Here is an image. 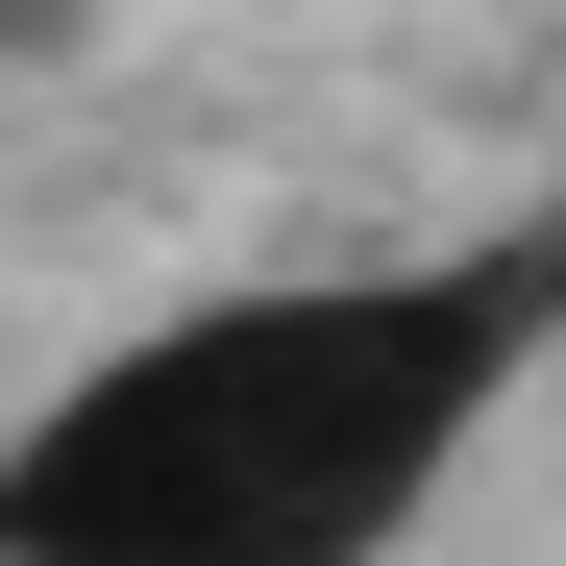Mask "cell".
<instances>
[{
  "label": "cell",
  "mask_w": 566,
  "mask_h": 566,
  "mask_svg": "<svg viewBox=\"0 0 566 566\" xmlns=\"http://www.w3.org/2000/svg\"><path fill=\"white\" fill-rule=\"evenodd\" d=\"M419 419H443V369H369L345 321L321 345L247 321L198 369H148V395H99V419L50 443L25 517H124V542H74V566H296V517H369L419 468Z\"/></svg>",
  "instance_id": "cell-1"
}]
</instances>
